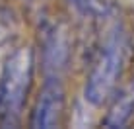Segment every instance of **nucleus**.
<instances>
[{"mask_svg": "<svg viewBox=\"0 0 134 129\" xmlns=\"http://www.w3.org/2000/svg\"><path fill=\"white\" fill-rule=\"evenodd\" d=\"M124 57H126V37L119 22H111L90 68V75L86 78L84 98L90 106L93 108L103 106L115 94L119 78L122 75Z\"/></svg>", "mask_w": 134, "mask_h": 129, "instance_id": "f257e3e1", "label": "nucleus"}, {"mask_svg": "<svg viewBox=\"0 0 134 129\" xmlns=\"http://www.w3.org/2000/svg\"><path fill=\"white\" fill-rule=\"evenodd\" d=\"M35 75V51L18 47L0 71V125H20Z\"/></svg>", "mask_w": 134, "mask_h": 129, "instance_id": "f03ea898", "label": "nucleus"}, {"mask_svg": "<svg viewBox=\"0 0 134 129\" xmlns=\"http://www.w3.org/2000/svg\"><path fill=\"white\" fill-rule=\"evenodd\" d=\"M41 68L43 76H60L72 59V37L64 24H45L41 29Z\"/></svg>", "mask_w": 134, "mask_h": 129, "instance_id": "7ed1b4c3", "label": "nucleus"}, {"mask_svg": "<svg viewBox=\"0 0 134 129\" xmlns=\"http://www.w3.org/2000/svg\"><path fill=\"white\" fill-rule=\"evenodd\" d=\"M66 106V92L60 76H45L43 86L37 94L33 112H31L29 125L35 129L57 127L64 116Z\"/></svg>", "mask_w": 134, "mask_h": 129, "instance_id": "20e7f679", "label": "nucleus"}, {"mask_svg": "<svg viewBox=\"0 0 134 129\" xmlns=\"http://www.w3.org/2000/svg\"><path fill=\"white\" fill-rule=\"evenodd\" d=\"M134 116V82L109 98V108L101 119L103 127H124Z\"/></svg>", "mask_w": 134, "mask_h": 129, "instance_id": "39448f33", "label": "nucleus"}]
</instances>
